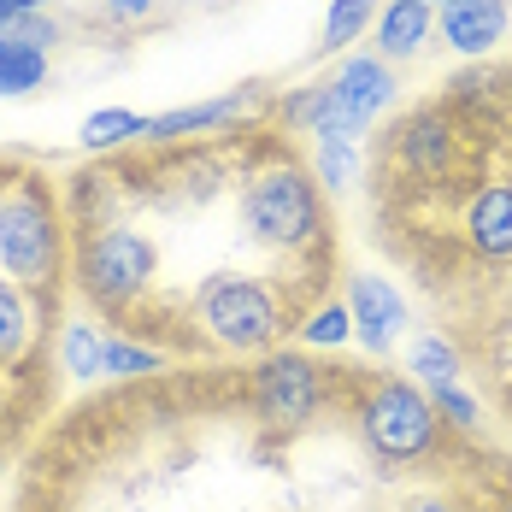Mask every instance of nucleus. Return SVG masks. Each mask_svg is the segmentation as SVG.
Returning <instances> with one entry per match:
<instances>
[{"label": "nucleus", "instance_id": "obj_1", "mask_svg": "<svg viewBox=\"0 0 512 512\" xmlns=\"http://www.w3.org/2000/svg\"><path fill=\"white\" fill-rule=\"evenodd\" d=\"M242 224L277 254H312L324 242V189L312 183L307 165L271 159L242 183Z\"/></svg>", "mask_w": 512, "mask_h": 512}, {"label": "nucleus", "instance_id": "obj_2", "mask_svg": "<svg viewBox=\"0 0 512 512\" xmlns=\"http://www.w3.org/2000/svg\"><path fill=\"white\" fill-rule=\"evenodd\" d=\"M0 277L18 289H53L65 277V212L42 177H18L0 195Z\"/></svg>", "mask_w": 512, "mask_h": 512}, {"label": "nucleus", "instance_id": "obj_3", "mask_svg": "<svg viewBox=\"0 0 512 512\" xmlns=\"http://www.w3.org/2000/svg\"><path fill=\"white\" fill-rule=\"evenodd\" d=\"M195 324L224 354H265L283 336V301L265 277L248 271H212L195 289Z\"/></svg>", "mask_w": 512, "mask_h": 512}, {"label": "nucleus", "instance_id": "obj_4", "mask_svg": "<svg viewBox=\"0 0 512 512\" xmlns=\"http://www.w3.org/2000/svg\"><path fill=\"white\" fill-rule=\"evenodd\" d=\"M354 418H359V436H365L371 460L395 465V471L430 460V454L442 448V418H436L430 395H424L412 377H377V383L359 395Z\"/></svg>", "mask_w": 512, "mask_h": 512}, {"label": "nucleus", "instance_id": "obj_5", "mask_svg": "<svg viewBox=\"0 0 512 512\" xmlns=\"http://www.w3.org/2000/svg\"><path fill=\"white\" fill-rule=\"evenodd\" d=\"M159 277V248L148 230L136 224H101L83 248H77V283L83 295L106 312L136 307Z\"/></svg>", "mask_w": 512, "mask_h": 512}, {"label": "nucleus", "instance_id": "obj_6", "mask_svg": "<svg viewBox=\"0 0 512 512\" xmlns=\"http://www.w3.org/2000/svg\"><path fill=\"white\" fill-rule=\"evenodd\" d=\"M330 401V371L301 348H271L248 371V407L265 430H301Z\"/></svg>", "mask_w": 512, "mask_h": 512}, {"label": "nucleus", "instance_id": "obj_7", "mask_svg": "<svg viewBox=\"0 0 512 512\" xmlns=\"http://www.w3.org/2000/svg\"><path fill=\"white\" fill-rule=\"evenodd\" d=\"M324 83H330V124H324V136H342V142H365V130L395 106V89H401L395 65H383L377 53H348Z\"/></svg>", "mask_w": 512, "mask_h": 512}, {"label": "nucleus", "instance_id": "obj_8", "mask_svg": "<svg viewBox=\"0 0 512 512\" xmlns=\"http://www.w3.org/2000/svg\"><path fill=\"white\" fill-rule=\"evenodd\" d=\"M348 324H354V342L365 348L371 359L395 354V342L412 330V312L401 301V289L389 283V277H377V271H359L348 277Z\"/></svg>", "mask_w": 512, "mask_h": 512}, {"label": "nucleus", "instance_id": "obj_9", "mask_svg": "<svg viewBox=\"0 0 512 512\" xmlns=\"http://www.w3.org/2000/svg\"><path fill=\"white\" fill-rule=\"evenodd\" d=\"M259 106H265V89H259V83H242V89H224V95H212V101L171 106V112L148 118L142 142H148V148H171V142H189V136H206V130H230V124L254 118Z\"/></svg>", "mask_w": 512, "mask_h": 512}, {"label": "nucleus", "instance_id": "obj_10", "mask_svg": "<svg viewBox=\"0 0 512 512\" xmlns=\"http://www.w3.org/2000/svg\"><path fill=\"white\" fill-rule=\"evenodd\" d=\"M507 24H512L507 0H448V6H436V36L460 59H489L507 42Z\"/></svg>", "mask_w": 512, "mask_h": 512}, {"label": "nucleus", "instance_id": "obj_11", "mask_svg": "<svg viewBox=\"0 0 512 512\" xmlns=\"http://www.w3.org/2000/svg\"><path fill=\"white\" fill-rule=\"evenodd\" d=\"M454 148H460V136H454V124L442 112H412L407 124L395 130V159L407 165L412 183L448 177L454 171Z\"/></svg>", "mask_w": 512, "mask_h": 512}, {"label": "nucleus", "instance_id": "obj_12", "mask_svg": "<svg viewBox=\"0 0 512 512\" xmlns=\"http://www.w3.org/2000/svg\"><path fill=\"white\" fill-rule=\"evenodd\" d=\"M377 59L383 65H401V59H418V53L436 42V6L424 0H383L377 6Z\"/></svg>", "mask_w": 512, "mask_h": 512}, {"label": "nucleus", "instance_id": "obj_13", "mask_svg": "<svg viewBox=\"0 0 512 512\" xmlns=\"http://www.w3.org/2000/svg\"><path fill=\"white\" fill-rule=\"evenodd\" d=\"M465 248L483 259H512V183H483L465 201Z\"/></svg>", "mask_w": 512, "mask_h": 512}, {"label": "nucleus", "instance_id": "obj_14", "mask_svg": "<svg viewBox=\"0 0 512 512\" xmlns=\"http://www.w3.org/2000/svg\"><path fill=\"white\" fill-rule=\"evenodd\" d=\"M53 53L30 48V42H18L12 30H0V101H24V95H36L42 83H48V65Z\"/></svg>", "mask_w": 512, "mask_h": 512}, {"label": "nucleus", "instance_id": "obj_15", "mask_svg": "<svg viewBox=\"0 0 512 512\" xmlns=\"http://www.w3.org/2000/svg\"><path fill=\"white\" fill-rule=\"evenodd\" d=\"M407 371L418 389H442V383H460V348L442 336V330H418L407 342Z\"/></svg>", "mask_w": 512, "mask_h": 512}, {"label": "nucleus", "instance_id": "obj_16", "mask_svg": "<svg viewBox=\"0 0 512 512\" xmlns=\"http://www.w3.org/2000/svg\"><path fill=\"white\" fill-rule=\"evenodd\" d=\"M36 342V307L30 289H18L12 277H0V365H18Z\"/></svg>", "mask_w": 512, "mask_h": 512}, {"label": "nucleus", "instance_id": "obj_17", "mask_svg": "<svg viewBox=\"0 0 512 512\" xmlns=\"http://www.w3.org/2000/svg\"><path fill=\"white\" fill-rule=\"evenodd\" d=\"M142 130H148L142 112H130V106H101V112L83 118L77 142H83L89 154H112V148H124V142H142Z\"/></svg>", "mask_w": 512, "mask_h": 512}, {"label": "nucleus", "instance_id": "obj_18", "mask_svg": "<svg viewBox=\"0 0 512 512\" xmlns=\"http://www.w3.org/2000/svg\"><path fill=\"white\" fill-rule=\"evenodd\" d=\"M377 6L383 0H330L324 12V30H318V53H348L377 24Z\"/></svg>", "mask_w": 512, "mask_h": 512}, {"label": "nucleus", "instance_id": "obj_19", "mask_svg": "<svg viewBox=\"0 0 512 512\" xmlns=\"http://www.w3.org/2000/svg\"><path fill=\"white\" fill-rule=\"evenodd\" d=\"M312 183L342 195L359 183V142H342V136H318L312 142Z\"/></svg>", "mask_w": 512, "mask_h": 512}, {"label": "nucleus", "instance_id": "obj_20", "mask_svg": "<svg viewBox=\"0 0 512 512\" xmlns=\"http://www.w3.org/2000/svg\"><path fill=\"white\" fill-rule=\"evenodd\" d=\"M154 371H165V354H159V348L136 342V336H118V330H106L101 377H154Z\"/></svg>", "mask_w": 512, "mask_h": 512}, {"label": "nucleus", "instance_id": "obj_21", "mask_svg": "<svg viewBox=\"0 0 512 512\" xmlns=\"http://www.w3.org/2000/svg\"><path fill=\"white\" fill-rule=\"evenodd\" d=\"M101 354H106V330L95 324H65V336H59V365L71 371V377H101Z\"/></svg>", "mask_w": 512, "mask_h": 512}, {"label": "nucleus", "instance_id": "obj_22", "mask_svg": "<svg viewBox=\"0 0 512 512\" xmlns=\"http://www.w3.org/2000/svg\"><path fill=\"white\" fill-rule=\"evenodd\" d=\"M424 395H430V407H436L442 424H454V430H465V436L483 430V401H477L465 383H442V389H424Z\"/></svg>", "mask_w": 512, "mask_h": 512}, {"label": "nucleus", "instance_id": "obj_23", "mask_svg": "<svg viewBox=\"0 0 512 512\" xmlns=\"http://www.w3.org/2000/svg\"><path fill=\"white\" fill-rule=\"evenodd\" d=\"M301 342L307 348H348L354 342V324H348V307L342 301H318L301 324Z\"/></svg>", "mask_w": 512, "mask_h": 512}, {"label": "nucleus", "instance_id": "obj_24", "mask_svg": "<svg viewBox=\"0 0 512 512\" xmlns=\"http://www.w3.org/2000/svg\"><path fill=\"white\" fill-rule=\"evenodd\" d=\"M12 36H18V42H30V48H42V53H53L65 30H59V18H53V12H24V18L12 24Z\"/></svg>", "mask_w": 512, "mask_h": 512}, {"label": "nucleus", "instance_id": "obj_25", "mask_svg": "<svg viewBox=\"0 0 512 512\" xmlns=\"http://www.w3.org/2000/svg\"><path fill=\"white\" fill-rule=\"evenodd\" d=\"M106 18H118V24H142V18H154L159 0H101Z\"/></svg>", "mask_w": 512, "mask_h": 512}, {"label": "nucleus", "instance_id": "obj_26", "mask_svg": "<svg viewBox=\"0 0 512 512\" xmlns=\"http://www.w3.org/2000/svg\"><path fill=\"white\" fill-rule=\"evenodd\" d=\"M407 512H465V507H454V501H442V495H424V501H412Z\"/></svg>", "mask_w": 512, "mask_h": 512}, {"label": "nucleus", "instance_id": "obj_27", "mask_svg": "<svg viewBox=\"0 0 512 512\" xmlns=\"http://www.w3.org/2000/svg\"><path fill=\"white\" fill-rule=\"evenodd\" d=\"M501 365H507V377H512V318L501 324Z\"/></svg>", "mask_w": 512, "mask_h": 512}, {"label": "nucleus", "instance_id": "obj_28", "mask_svg": "<svg viewBox=\"0 0 512 512\" xmlns=\"http://www.w3.org/2000/svg\"><path fill=\"white\" fill-rule=\"evenodd\" d=\"M12 12H48V6H59V0H6Z\"/></svg>", "mask_w": 512, "mask_h": 512}, {"label": "nucleus", "instance_id": "obj_29", "mask_svg": "<svg viewBox=\"0 0 512 512\" xmlns=\"http://www.w3.org/2000/svg\"><path fill=\"white\" fill-rule=\"evenodd\" d=\"M0 395H6V365H0Z\"/></svg>", "mask_w": 512, "mask_h": 512}, {"label": "nucleus", "instance_id": "obj_30", "mask_svg": "<svg viewBox=\"0 0 512 512\" xmlns=\"http://www.w3.org/2000/svg\"><path fill=\"white\" fill-rule=\"evenodd\" d=\"M501 512H512V495H507V501H501Z\"/></svg>", "mask_w": 512, "mask_h": 512}, {"label": "nucleus", "instance_id": "obj_31", "mask_svg": "<svg viewBox=\"0 0 512 512\" xmlns=\"http://www.w3.org/2000/svg\"><path fill=\"white\" fill-rule=\"evenodd\" d=\"M424 6H448V0H424Z\"/></svg>", "mask_w": 512, "mask_h": 512}]
</instances>
